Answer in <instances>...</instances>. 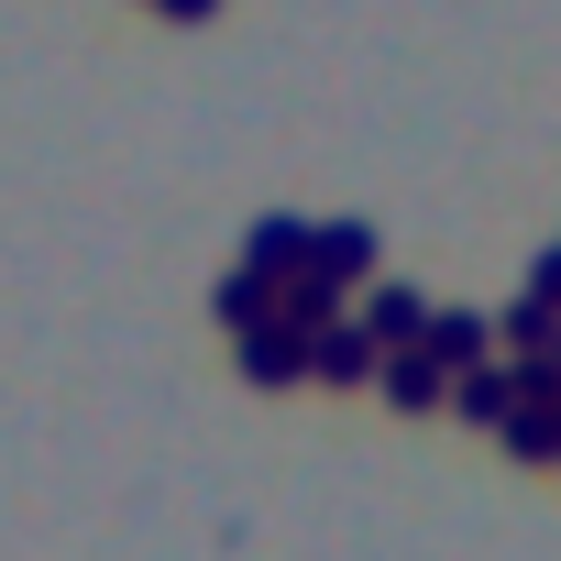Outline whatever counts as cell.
Segmentation results:
<instances>
[]
</instances>
